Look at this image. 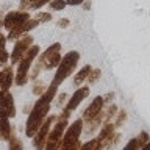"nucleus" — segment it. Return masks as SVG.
<instances>
[{
  "instance_id": "obj_17",
  "label": "nucleus",
  "mask_w": 150,
  "mask_h": 150,
  "mask_svg": "<svg viewBox=\"0 0 150 150\" xmlns=\"http://www.w3.org/2000/svg\"><path fill=\"white\" fill-rule=\"evenodd\" d=\"M8 61H9V53L6 52V49L0 50V66H6Z\"/></svg>"
},
{
  "instance_id": "obj_13",
  "label": "nucleus",
  "mask_w": 150,
  "mask_h": 150,
  "mask_svg": "<svg viewBox=\"0 0 150 150\" xmlns=\"http://www.w3.org/2000/svg\"><path fill=\"white\" fill-rule=\"evenodd\" d=\"M49 6L52 11H63V9L67 6V3H66V0H52L49 3Z\"/></svg>"
},
{
  "instance_id": "obj_1",
  "label": "nucleus",
  "mask_w": 150,
  "mask_h": 150,
  "mask_svg": "<svg viewBox=\"0 0 150 150\" xmlns=\"http://www.w3.org/2000/svg\"><path fill=\"white\" fill-rule=\"evenodd\" d=\"M78 61H80V53H78L77 50L67 52V53L63 56V59H61L59 66L56 67V72H55V75H53V80H52V84L58 88L66 78L70 77V75L74 74L75 67L78 66Z\"/></svg>"
},
{
  "instance_id": "obj_20",
  "label": "nucleus",
  "mask_w": 150,
  "mask_h": 150,
  "mask_svg": "<svg viewBox=\"0 0 150 150\" xmlns=\"http://www.w3.org/2000/svg\"><path fill=\"white\" fill-rule=\"evenodd\" d=\"M35 2V0H21V8L22 11H28V8H30V5Z\"/></svg>"
},
{
  "instance_id": "obj_10",
  "label": "nucleus",
  "mask_w": 150,
  "mask_h": 150,
  "mask_svg": "<svg viewBox=\"0 0 150 150\" xmlns=\"http://www.w3.org/2000/svg\"><path fill=\"white\" fill-rule=\"evenodd\" d=\"M103 103H105V100H103V97H96L92 100V103L89 105L86 110H84L83 112V119H86V120H91L92 117H96L98 112L102 111V108H103Z\"/></svg>"
},
{
  "instance_id": "obj_5",
  "label": "nucleus",
  "mask_w": 150,
  "mask_h": 150,
  "mask_svg": "<svg viewBox=\"0 0 150 150\" xmlns=\"http://www.w3.org/2000/svg\"><path fill=\"white\" fill-rule=\"evenodd\" d=\"M28 19H31L28 11H22V9L21 11H9V13L5 14L2 23H3V27L9 31V30H13V28H16V27L23 25Z\"/></svg>"
},
{
  "instance_id": "obj_19",
  "label": "nucleus",
  "mask_w": 150,
  "mask_h": 150,
  "mask_svg": "<svg viewBox=\"0 0 150 150\" xmlns=\"http://www.w3.org/2000/svg\"><path fill=\"white\" fill-rule=\"evenodd\" d=\"M124 119H125V111H119V116H117V119H116V122L112 125H114V127H120V124L124 122Z\"/></svg>"
},
{
  "instance_id": "obj_23",
  "label": "nucleus",
  "mask_w": 150,
  "mask_h": 150,
  "mask_svg": "<svg viewBox=\"0 0 150 150\" xmlns=\"http://www.w3.org/2000/svg\"><path fill=\"white\" fill-rule=\"evenodd\" d=\"M6 42H8L6 36H3L2 33H0V50H5V45H6Z\"/></svg>"
},
{
  "instance_id": "obj_24",
  "label": "nucleus",
  "mask_w": 150,
  "mask_h": 150,
  "mask_svg": "<svg viewBox=\"0 0 150 150\" xmlns=\"http://www.w3.org/2000/svg\"><path fill=\"white\" fill-rule=\"evenodd\" d=\"M89 6H91V5H89V2H86V0H84V2H83V8H84V9H89Z\"/></svg>"
},
{
  "instance_id": "obj_3",
  "label": "nucleus",
  "mask_w": 150,
  "mask_h": 150,
  "mask_svg": "<svg viewBox=\"0 0 150 150\" xmlns=\"http://www.w3.org/2000/svg\"><path fill=\"white\" fill-rule=\"evenodd\" d=\"M61 49H63V47H61L59 42H55V44H52L45 52H42L39 55V58L42 59V63H44V69L52 70V69L58 67L61 59H63V56H61Z\"/></svg>"
},
{
  "instance_id": "obj_2",
  "label": "nucleus",
  "mask_w": 150,
  "mask_h": 150,
  "mask_svg": "<svg viewBox=\"0 0 150 150\" xmlns=\"http://www.w3.org/2000/svg\"><path fill=\"white\" fill-rule=\"evenodd\" d=\"M41 53V47L39 45H31L30 49L27 50V53L23 55V58L17 63V70L16 75H14V81H16L17 86H23L28 81V75H30V69L35 59L38 58V55Z\"/></svg>"
},
{
  "instance_id": "obj_12",
  "label": "nucleus",
  "mask_w": 150,
  "mask_h": 150,
  "mask_svg": "<svg viewBox=\"0 0 150 150\" xmlns=\"http://www.w3.org/2000/svg\"><path fill=\"white\" fill-rule=\"evenodd\" d=\"M100 77H102V70L100 69H92L91 72H89V75H88L86 81H88V84H94V83L98 81Z\"/></svg>"
},
{
  "instance_id": "obj_16",
  "label": "nucleus",
  "mask_w": 150,
  "mask_h": 150,
  "mask_svg": "<svg viewBox=\"0 0 150 150\" xmlns=\"http://www.w3.org/2000/svg\"><path fill=\"white\" fill-rule=\"evenodd\" d=\"M50 2H52V0H35V2L30 5V8H28V9H41L44 5H49Z\"/></svg>"
},
{
  "instance_id": "obj_11",
  "label": "nucleus",
  "mask_w": 150,
  "mask_h": 150,
  "mask_svg": "<svg viewBox=\"0 0 150 150\" xmlns=\"http://www.w3.org/2000/svg\"><path fill=\"white\" fill-rule=\"evenodd\" d=\"M92 70V66L91 64H86V66H83L81 69L78 70L77 74H75V77H74V84L75 86H81V83L83 81H86V78H88V75H89V72Z\"/></svg>"
},
{
  "instance_id": "obj_14",
  "label": "nucleus",
  "mask_w": 150,
  "mask_h": 150,
  "mask_svg": "<svg viewBox=\"0 0 150 150\" xmlns=\"http://www.w3.org/2000/svg\"><path fill=\"white\" fill-rule=\"evenodd\" d=\"M35 19L39 23H47V22L52 21V14L50 13H45V11H39V13H36Z\"/></svg>"
},
{
  "instance_id": "obj_22",
  "label": "nucleus",
  "mask_w": 150,
  "mask_h": 150,
  "mask_svg": "<svg viewBox=\"0 0 150 150\" xmlns=\"http://www.w3.org/2000/svg\"><path fill=\"white\" fill-rule=\"evenodd\" d=\"M84 0H66V3L70 5V6H80V5H83Z\"/></svg>"
},
{
  "instance_id": "obj_4",
  "label": "nucleus",
  "mask_w": 150,
  "mask_h": 150,
  "mask_svg": "<svg viewBox=\"0 0 150 150\" xmlns=\"http://www.w3.org/2000/svg\"><path fill=\"white\" fill-rule=\"evenodd\" d=\"M33 45V36L31 35H23L21 36L19 39L16 41V44L13 47V52L11 55H9V61H11V64H17L19 61L23 58V55L27 53V50L30 49Z\"/></svg>"
},
{
  "instance_id": "obj_21",
  "label": "nucleus",
  "mask_w": 150,
  "mask_h": 150,
  "mask_svg": "<svg viewBox=\"0 0 150 150\" xmlns=\"http://www.w3.org/2000/svg\"><path fill=\"white\" fill-rule=\"evenodd\" d=\"M56 23H58V27H59V28H67L70 22H69V19H59V21L56 22Z\"/></svg>"
},
{
  "instance_id": "obj_9",
  "label": "nucleus",
  "mask_w": 150,
  "mask_h": 150,
  "mask_svg": "<svg viewBox=\"0 0 150 150\" xmlns=\"http://www.w3.org/2000/svg\"><path fill=\"white\" fill-rule=\"evenodd\" d=\"M14 74L11 66H5V67L0 70V91H8L11 88V84L14 81Z\"/></svg>"
},
{
  "instance_id": "obj_26",
  "label": "nucleus",
  "mask_w": 150,
  "mask_h": 150,
  "mask_svg": "<svg viewBox=\"0 0 150 150\" xmlns=\"http://www.w3.org/2000/svg\"><path fill=\"white\" fill-rule=\"evenodd\" d=\"M2 27H3V23H2V22H0V30H2Z\"/></svg>"
},
{
  "instance_id": "obj_8",
  "label": "nucleus",
  "mask_w": 150,
  "mask_h": 150,
  "mask_svg": "<svg viewBox=\"0 0 150 150\" xmlns=\"http://www.w3.org/2000/svg\"><path fill=\"white\" fill-rule=\"evenodd\" d=\"M88 94H89V88H88V86L78 88L77 91H75L74 96L70 97V100L67 102V106H66V110H67V111H74L75 108H77L80 103H81L84 98L88 97Z\"/></svg>"
},
{
  "instance_id": "obj_6",
  "label": "nucleus",
  "mask_w": 150,
  "mask_h": 150,
  "mask_svg": "<svg viewBox=\"0 0 150 150\" xmlns=\"http://www.w3.org/2000/svg\"><path fill=\"white\" fill-rule=\"evenodd\" d=\"M83 130V120H75L72 125L69 127V130L66 131L64 138H63V147H67V145H72L75 142H78V138L81 134Z\"/></svg>"
},
{
  "instance_id": "obj_15",
  "label": "nucleus",
  "mask_w": 150,
  "mask_h": 150,
  "mask_svg": "<svg viewBox=\"0 0 150 150\" xmlns=\"http://www.w3.org/2000/svg\"><path fill=\"white\" fill-rule=\"evenodd\" d=\"M136 141H138V145H139V149H142L144 145H145V144H147L149 141H150V138H149V134L145 133V131H142V133H141V134L138 136V138H136Z\"/></svg>"
},
{
  "instance_id": "obj_25",
  "label": "nucleus",
  "mask_w": 150,
  "mask_h": 150,
  "mask_svg": "<svg viewBox=\"0 0 150 150\" xmlns=\"http://www.w3.org/2000/svg\"><path fill=\"white\" fill-rule=\"evenodd\" d=\"M141 150H150V141H149V142H147V144H145V145H144V147H142V149H141Z\"/></svg>"
},
{
  "instance_id": "obj_7",
  "label": "nucleus",
  "mask_w": 150,
  "mask_h": 150,
  "mask_svg": "<svg viewBox=\"0 0 150 150\" xmlns=\"http://www.w3.org/2000/svg\"><path fill=\"white\" fill-rule=\"evenodd\" d=\"M0 114H3L6 117H13L16 114L13 96L8 91H0Z\"/></svg>"
},
{
  "instance_id": "obj_18",
  "label": "nucleus",
  "mask_w": 150,
  "mask_h": 150,
  "mask_svg": "<svg viewBox=\"0 0 150 150\" xmlns=\"http://www.w3.org/2000/svg\"><path fill=\"white\" fill-rule=\"evenodd\" d=\"M139 149V145H138V141H136V138L134 139H131L128 144H127V147H125V150H138Z\"/></svg>"
}]
</instances>
